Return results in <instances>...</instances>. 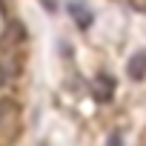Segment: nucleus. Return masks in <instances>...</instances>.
<instances>
[{"mask_svg": "<svg viewBox=\"0 0 146 146\" xmlns=\"http://www.w3.org/2000/svg\"><path fill=\"white\" fill-rule=\"evenodd\" d=\"M17 60H15V49H0V78L3 83H9L15 75H17Z\"/></svg>", "mask_w": 146, "mask_h": 146, "instance_id": "obj_2", "label": "nucleus"}, {"mask_svg": "<svg viewBox=\"0 0 146 146\" xmlns=\"http://www.w3.org/2000/svg\"><path fill=\"white\" fill-rule=\"evenodd\" d=\"M92 92H95V98H98L100 103H106V100H112L115 80H112L109 75H98V78H95V83H92Z\"/></svg>", "mask_w": 146, "mask_h": 146, "instance_id": "obj_4", "label": "nucleus"}, {"mask_svg": "<svg viewBox=\"0 0 146 146\" xmlns=\"http://www.w3.org/2000/svg\"><path fill=\"white\" fill-rule=\"evenodd\" d=\"M20 129V106L15 100H0V143H6Z\"/></svg>", "mask_w": 146, "mask_h": 146, "instance_id": "obj_1", "label": "nucleus"}, {"mask_svg": "<svg viewBox=\"0 0 146 146\" xmlns=\"http://www.w3.org/2000/svg\"><path fill=\"white\" fill-rule=\"evenodd\" d=\"M140 146H146V135H143V143H140Z\"/></svg>", "mask_w": 146, "mask_h": 146, "instance_id": "obj_7", "label": "nucleus"}, {"mask_svg": "<svg viewBox=\"0 0 146 146\" xmlns=\"http://www.w3.org/2000/svg\"><path fill=\"white\" fill-rule=\"evenodd\" d=\"M69 15L75 17V23H78L80 29H89V26H92V20H95L92 9H89V6H83L80 0H72V3H69Z\"/></svg>", "mask_w": 146, "mask_h": 146, "instance_id": "obj_3", "label": "nucleus"}, {"mask_svg": "<svg viewBox=\"0 0 146 146\" xmlns=\"http://www.w3.org/2000/svg\"><path fill=\"white\" fill-rule=\"evenodd\" d=\"M109 146H120V135H117V132L109 137Z\"/></svg>", "mask_w": 146, "mask_h": 146, "instance_id": "obj_6", "label": "nucleus"}, {"mask_svg": "<svg viewBox=\"0 0 146 146\" xmlns=\"http://www.w3.org/2000/svg\"><path fill=\"white\" fill-rule=\"evenodd\" d=\"M126 72H129L132 80H143L146 78V52H135L126 63Z\"/></svg>", "mask_w": 146, "mask_h": 146, "instance_id": "obj_5", "label": "nucleus"}]
</instances>
